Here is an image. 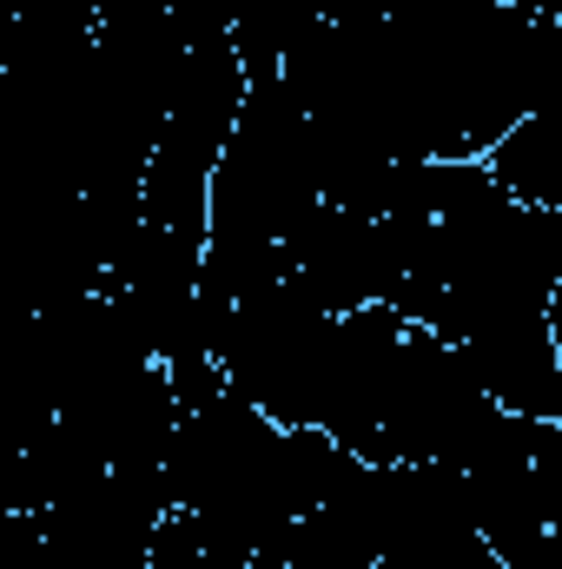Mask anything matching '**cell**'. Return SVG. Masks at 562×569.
Returning a JSON list of instances; mask_svg holds the SVG:
<instances>
[{
    "mask_svg": "<svg viewBox=\"0 0 562 569\" xmlns=\"http://www.w3.org/2000/svg\"><path fill=\"white\" fill-rule=\"evenodd\" d=\"M483 172L536 212H562V186H556V120L550 113H523L516 127H503L496 140L476 152Z\"/></svg>",
    "mask_w": 562,
    "mask_h": 569,
    "instance_id": "obj_1",
    "label": "cell"
},
{
    "mask_svg": "<svg viewBox=\"0 0 562 569\" xmlns=\"http://www.w3.org/2000/svg\"><path fill=\"white\" fill-rule=\"evenodd\" d=\"M140 569H252V543L219 530L212 517H192V510H165L152 543H145Z\"/></svg>",
    "mask_w": 562,
    "mask_h": 569,
    "instance_id": "obj_2",
    "label": "cell"
},
{
    "mask_svg": "<svg viewBox=\"0 0 562 569\" xmlns=\"http://www.w3.org/2000/svg\"><path fill=\"white\" fill-rule=\"evenodd\" d=\"M0 569H47L40 510H13V517H0Z\"/></svg>",
    "mask_w": 562,
    "mask_h": 569,
    "instance_id": "obj_3",
    "label": "cell"
}]
</instances>
